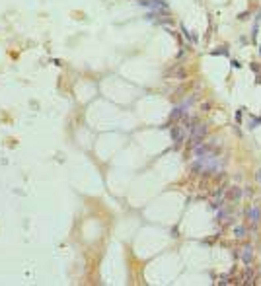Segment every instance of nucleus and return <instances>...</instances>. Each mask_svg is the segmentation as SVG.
Listing matches in <instances>:
<instances>
[{
    "mask_svg": "<svg viewBox=\"0 0 261 286\" xmlns=\"http://www.w3.org/2000/svg\"><path fill=\"white\" fill-rule=\"evenodd\" d=\"M234 236H236V238H244V236H246V228H242V226L236 228V234H234Z\"/></svg>",
    "mask_w": 261,
    "mask_h": 286,
    "instance_id": "423d86ee",
    "label": "nucleus"
},
{
    "mask_svg": "<svg viewBox=\"0 0 261 286\" xmlns=\"http://www.w3.org/2000/svg\"><path fill=\"white\" fill-rule=\"evenodd\" d=\"M240 197H242V189H240V187H232L230 198H232V200H236V198H240Z\"/></svg>",
    "mask_w": 261,
    "mask_h": 286,
    "instance_id": "39448f33",
    "label": "nucleus"
},
{
    "mask_svg": "<svg viewBox=\"0 0 261 286\" xmlns=\"http://www.w3.org/2000/svg\"><path fill=\"white\" fill-rule=\"evenodd\" d=\"M205 132H207V127H205V125H197V127H193V129H191V140H193V144H195V146H199V144L203 142Z\"/></svg>",
    "mask_w": 261,
    "mask_h": 286,
    "instance_id": "f257e3e1",
    "label": "nucleus"
},
{
    "mask_svg": "<svg viewBox=\"0 0 261 286\" xmlns=\"http://www.w3.org/2000/svg\"><path fill=\"white\" fill-rule=\"evenodd\" d=\"M257 179H259V181H261V171H259V173H257Z\"/></svg>",
    "mask_w": 261,
    "mask_h": 286,
    "instance_id": "0eeeda50",
    "label": "nucleus"
},
{
    "mask_svg": "<svg viewBox=\"0 0 261 286\" xmlns=\"http://www.w3.org/2000/svg\"><path fill=\"white\" fill-rule=\"evenodd\" d=\"M251 253H253V249H251V245H246L244 249H242V261L246 265L251 263Z\"/></svg>",
    "mask_w": 261,
    "mask_h": 286,
    "instance_id": "7ed1b4c3",
    "label": "nucleus"
},
{
    "mask_svg": "<svg viewBox=\"0 0 261 286\" xmlns=\"http://www.w3.org/2000/svg\"><path fill=\"white\" fill-rule=\"evenodd\" d=\"M248 216H250V222H251V224H253V226H257V224H259V216H261L259 206H253V208H250Z\"/></svg>",
    "mask_w": 261,
    "mask_h": 286,
    "instance_id": "f03ea898",
    "label": "nucleus"
},
{
    "mask_svg": "<svg viewBox=\"0 0 261 286\" xmlns=\"http://www.w3.org/2000/svg\"><path fill=\"white\" fill-rule=\"evenodd\" d=\"M172 136H174V142L179 144L181 140H183V131H174V132H172Z\"/></svg>",
    "mask_w": 261,
    "mask_h": 286,
    "instance_id": "20e7f679",
    "label": "nucleus"
}]
</instances>
